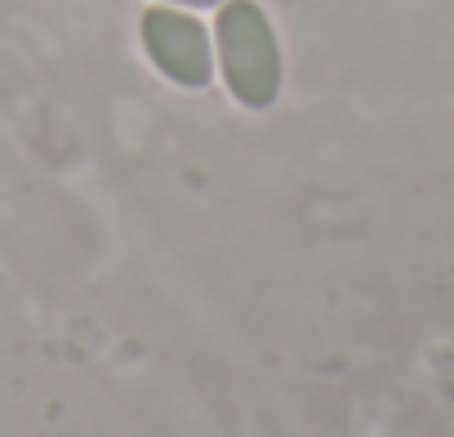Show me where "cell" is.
Returning <instances> with one entry per match:
<instances>
[{"mask_svg":"<svg viewBox=\"0 0 454 437\" xmlns=\"http://www.w3.org/2000/svg\"><path fill=\"white\" fill-rule=\"evenodd\" d=\"M143 32H147V45H152V54L160 59V68L169 76L192 81V85L205 81L209 54H205V36H200V28L192 19H178V14L156 10V14H147Z\"/></svg>","mask_w":454,"mask_h":437,"instance_id":"obj_2","label":"cell"},{"mask_svg":"<svg viewBox=\"0 0 454 437\" xmlns=\"http://www.w3.org/2000/svg\"><path fill=\"white\" fill-rule=\"evenodd\" d=\"M223 63L227 81L246 103H268L277 90V45L254 5H232L223 14Z\"/></svg>","mask_w":454,"mask_h":437,"instance_id":"obj_1","label":"cell"},{"mask_svg":"<svg viewBox=\"0 0 454 437\" xmlns=\"http://www.w3.org/2000/svg\"><path fill=\"white\" fill-rule=\"evenodd\" d=\"M196 5H209V0H196Z\"/></svg>","mask_w":454,"mask_h":437,"instance_id":"obj_3","label":"cell"}]
</instances>
